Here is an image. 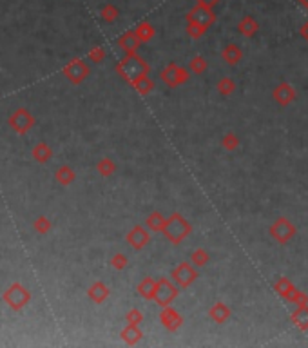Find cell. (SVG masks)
Wrapping results in <instances>:
<instances>
[{"label": "cell", "mask_w": 308, "mask_h": 348, "mask_svg": "<svg viewBox=\"0 0 308 348\" xmlns=\"http://www.w3.org/2000/svg\"><path fill=\"white\" fill-rule=\"evenodd\" d=\"M116 71L120 73L122 76H124L125 80L131 82V84H134V82L140 78V76H145L149 75V65L145 64L144 60H141L140 56L132 55V53H129L127 56H125L124 60L118 64Z\"/></svg>", "instance_id": "obj_1"}, {"label": "cell", "mask_w": 308, "mask_h": 348, "mask_svg": "<svg viewBox=\"0 0 308 348\" xmlns=\"http://www.w3.org/2000/svg\"><path fill=\"white\" fill-rule=\"evenodd\" d=\"M191 230H192L191 223H188L181 214H176V212L165 221V227H163V234L172 243H181V241L191 234Z\"/></svg>", "instance_id": "obj_2"}, {"label": "cell", "mask_w": 308, "mask_h": 348, "mask_svg": "<svg viewBox=\"0 0 308 348\" xmlns=\"http://www.w3.org/2000/svg\"><path fill=\"white\" fill-rule=\"evenodd\" d=\"M178 296V288L169 280H158L156 288H154V301L160 307H167L174 297Z\"/></svg>", "instance_id": "obj_3"}, {"label": "cell", "mask_w": 308, "mask_h": 348, "mask_svg": "<svg viewBox=\"0 0 308 348\" xmlns=\"http://www.w3.org/2000/svg\"><path fill=\"white\" fill-rule=\"evenodd\" d=\"M270 234H272V238L277 243H287V241L292 240L294 234H296V227H294L287 218H279V220L274 221L272 227H270Z\"/></svg>", "instance_id": "obj_4"}, {"label": "cell", "mask_w": 308, "mask_h": 348, "mask_svg": "<svg viewBox=\"0 0 308 348\" xmlns=\"http://www.w3.org/2000/svg\"><path fill=\"white\" fill-rule=\"evenodd\" d=\"M187 78H188L187 71L181 69L180 65H176V64L167 65V67L161 71V80H163L167 85H171V87H176V85H180V84H185Z\"/></svg>", "instance_id": "obj_5"}, {"label": "cell", "mask_w": 308, "mask_h": 348, "mask_svg": "<svg viewBox=\"0 0 308 348\" xmlns=\"http://www.w3.org/2000/svg\"><path fill=\"white\" fill-rule=\"evenodd\" d=\"M214 18H216V16H214V13H212V8L201 6V4H198L196 8L187 15L188 22H196V24L203 26V28H207V29H208V26L214 22Z\"/></svg>", "instance_id": "obj_6"}, {"label": "cell", "mask_w": 308, "mask_h": 348, "mask_svg": "<svg viewBox=\"0 0 308 348\" xmlns=\"http://www.w3.org/2000/svg\"><path fill=\"white\" fill-rule=\"evenodd\" d=\"M172 277L180 287H188L191 283H194V280L198 277V272L196 268L191 267V263H180L172 270Z\"/></svg>", "instance_id": "obj_7"}, {"label": "cell", "mask_w": 308, "mask_h": 348, "mask_svg": "<svg viewBox=\"0 0 308 348\" xmlns=\"http://www.w3.org/2000/svg\"><path fill=\"white\" fill-rule=\"evenodd\" d=\"M149 240H151V238H149V232L145 230L144 227H134L127 234V243L132 245L136 250H141V248L149 243Z\"/></svg>", "instance_id": "obj_8"}, {"label": "cell", "mask_w": 308, "mask_h": 348, "mask_svg": "<svg viewBox=\"0 0 308 348\" xmlns=\"http://www.w3.org/2000/svg\"><path fill=\"white\" fill-rule=\"evenodd\" d=\"M274 100L277 102V104L281 105H288L290 102L296 98V91H294V87L290 84H287V82H283V84H279L276 89H274Z\"/></svg>", "instance_id": "obj_9"}, {"label": "cell", "mask_w": 308, "mask_h": 348, "mask_svg": "<svg viewBox=\"0 0 308 348\" xmlns=\"http://www.w3.org/2000/svg\"><path fill=\"white\" fill-rule=\"evenodd\" d=\"M160 319H161V324H163L165 328H169V330H176V328L181 327V316L171 307H165L163 310H161Z\"/></svg>", "instance_id": "obj_10"}, {"label": "cell", "mask_w": 308, "mask_h": 348, "mask_svg": "<svg viewBox=\"0 0 308 348\" xmlns=\"http://www.w3.org/2000/svg\"><path fill=\"white\" fill-rule=\"evenodd\" d=\"M292 323L301 330H308V305H301L292 314Z\"/></svg>", "instance_id": "obj_11"}, {"label": "cell", "mask_w": 308, "mask_h": 348, "mask_svg": "<svg viewBox=\"0 0 308 348\" xmlns=\"http://www.w3.org/2000/svg\"><path fill=\"white\" fill-rule=\"evenodd\" d=\"M241 56H243V53H241V49L238 48L236 44H228L227 48L223 49V60L230 65L238 64V62L241 60Z\"/></svg>", "instance_id": "obj_12"}, {"label": "cell", "mask_w": 308, "mask_h": 348, "mask_svg": "<svg viewBox=\"0 0 308 348\" xmlns=\"http://www.w3.org/2000/svg\"><path fill=\"white\" fill-rule=\"evenodd\" d=\"M140 38H138V35L134 31H129V33H125L124 36H122L120 40H118V44L122 45V48L124 49H127L129 53H132L134 51V49L138 48V45H140Z\"/></svg>", "instance_id": "obj_13"}, {"label": "cell", "mask_w": 308, "mask_h": 348, "mask_svg": "<svg viewBox=\"0 0 308 348\" xmlns=\"http://www.w3.org/2000/svg\"><path fill=\"white\" fill-rule=\"evenodd\" d=\"M257 28H259V26H257V22L254 20L252 16H245L243 20L240 22V26H238V31L245 36H254L257 31Z\"/></svg>", "instance_id": "obj_14"}, {"label": "cell", "mask_w": 308, "mask_h": 348, "mask_svg": "<svg viewBox=\"0 0 308 348\" xmlns=\"http://www.w3.org/2000/svg\"><path fill=\"white\" fill-rule=\"evenodd\" d=\"M276 292L279 294L281 297H285V299H290V297L294 296V292H296V288H294V285L290 283V280L281 277V280L276 283Z\"/></svg>", "instance_id": "obj_15"}, {"label": "cell", "mask_w": 308, "mask_h": 348, "mask_svg": "<svg viewBox=\"0 0 308 348\" xmlns=\"http://www.w3.org/2000/svg\"><path fill=\"white\" fill-rule=\"evenodd\" d=\"M230 316V310H228L227 305L223 303H216L212 308H210V317H212L216 323H225Z\"/></svg>", "instance_id": "obj_16"}, {"label": "cell", "mask_w": 308, "mask_h": 348, "mask_svg": "<svg viewBox=\"0 0 308 348\" xmlns=\"http://www.w3.org/2000/svg\"><path fill=\"white\" fill-rule=\"evenodd\" d=\"M154 288H156V281L152 280V277H145L140 283V287H138V292L145 299H154Z\"/></svg>", "instance_id": "obj_17"}, {"label": "cell", "mask_w": 308, "mask_h": 348, "mask_svg": "<svg viewBox=\"0 0 308 348\" xmlns=\"http://www.w3.org/2000/svg\"><path fill=\"white\" fill-rule=\"evenodd\" d=\"M165 218L161 216V212H152V214H149L147 216V227L151 228V230H163L165 227Z\"/></svg>", "instance_id": "obj_18"}, {"label": "cell", "mask_w": 308, "mask_h": 348, "mask_svg": "<svg viewBox=\"0 0 308 348\" xmlns=\"http://www.w3.org/2000/svg\"><path fill=\"white\" fill-rule=\"evenodd\" d=\"M122 337H124L127 343H138L141 339V330L136 327V324H129V328H125L122 332Z\"/></svg>", "instance_id": "obj_19"}, {"label": "cell", "mask_w": 308, "mask_h": 348, "mask_svg": "<svg viewBox=\"0 0 308 348\" xmlns=\"http://www.w3.org/2000/svg\"><path fill=\"white\" fill-rule=\"evenodd\" d=\"M134 87L138 89V92H140V95H149V92L154 89V82H152L151 78L145 75V76H140V78L134 82Z\"/></svg>", "instance_id": "obj_20"}, {"label": "cell", "mask_w": 308, "mask_h": 348, "mask_svg": "<svg viewBox=\"0 0 308 348\" xmlns=\"http://www.w3.org/2000/svg\"><path fill=\"white\" fill-rule=\"evenodd\" d=\"M134 33H136L138 38H140L141 42H147V40H151L152 36H154V28H152L149 22H141Z\"/></svg>", "instance_id": "obj_21"}, {"label": "cell", "mask_w": 308, "mask_h": 348, "mask_svg": "<svg viewBox=\"0 0 308 348\" xmlns=\"http://www.w3.org/2000/svg\"><path fill=\"white\" fill-rule=\"evenodd\" d=\"M207 261H208V254L205 252L203 248H196V250L192 252V263H194V265H198V267H203Z\"/></svg>", "instance_id": "obj_22"}, {"label": "cell", "mask_w": 308, "mask_h": 348, "mask_svg": "<svg viewBox=\"0 0 308 348\" xmlns=\"http://www.w3.org/2000/svg\"><path fill=\"white\" fill-rule=\"evenodd\" d=\"M205 31H207V28H203V26L196 24V22H188L187 33H188V36H192V38H200L201 35H205Z\"/></svg>", "instance_id": "obj_23"}, {"label": "cell", "mask_w": 308, "mask_h": 348, "mask_svg": "<svg viewBox=\"0 0 308 348\" xmlns=\"http://www.w3.org/2000/svg\"><path fill=\"white\" fill-rule=\"evenodd\" d=\"M234 89H236V84H234L230 78H223V80L218 82V91H220L221 95H230Z\"/></svg>", "instance_id": "obj_24"}, {"label": "cell", "mask_w": 308, "mask_h": 348, "mask_svg": "<svg viewBox=\"0 0 308 348\" xmlns=\"http://www.w3.org/2000/svg\"><path fill=\"white\" fill-rule=\"evenodd\" d=\"M205 69H207V62H205L201 56H196V58H192L191 60V71L192 73L200 75V73H203Z\"/></svg>", "instance_id": "obj_25"}, {"label": "cell", "mask_w": 308, "mask_h": 348, "mask_svg": "<svg viewBox=\"0 0 308 348\" xmlns=\"http://www.w3.org/2000/svg\"><path fill=\"white\" fill-rule=\"evenodd\" d=\"M238 144H240V142H238V138L234 136L232 132H228L227 136L223 138V147H225V149H228V151H232V149H236V147H238Z\"/></svg>", "instance_id": "obj_26"}, {"label": "cell", "mask_w": 308, "mask_h": 348, "mask_svg": "<svg viewBox=\"0 0 308 348\" xmlns=\"http://www.w3.org/2000/svg\"><path fill=\"white\" fill-rule=\"evenodd\" d=\"M92 296H94L96 301H102L105 299V296H107V288L104 287V285H96L94 288H92Z\"/></svg>", "instance_id": "obj_27"}, {"label": "cell", "mask_w": 308, "mask_h": 348, "mask_svg": "<svg viewBox=\"0 0 308 348\" xmlns=\"http://www.w3.org/2000/svg\"><path fill=\"white\" fill-rule=\"evenodd\" d=\"M127 321L131 324H138V323H141V321H144V316H141L140 310H132V312H129Z\"/></svg>", "instance_id": "obj_28"}, {"label": "cell", "mask_w": 308, "mask_h": 348, "mask_svg": "<svg viewBox=\"0 0 308 348\" xmlns=\"http://www.w3.org/2000/svg\"><path fill=\"white\" fill-rule=\"evenodd\" d=\"M290 301H294L297 307H301V305H306L308 303V297L304 296L303 292H297V290H296V292H294V296L290 297Z\"/></svg>", "instance_id": "obj_29"}, {"label": "cell", "mask_w": 308, "mask_h": 348, "mask_svg": "<svg viewBox=\"0 0 308 348\" xmlns=\"http://www.w3.org/2000/svg\"><path fill=\"white\" fill-rule=\"evenodd\" d=\"M112 265H114L116 268H124L125 265H127V260H125V256H122L120 254V256H116L114 260H112Z\"/></svg>", "instance_id": "obj_30"}, {"label": "cell", "mask_w": 308, "mask_h": 348, "mask_svg": "<svg viewBox=\"0 0 308 348\" xmlns=\"http://www.w3.org/2000/svg\"><path fill=\"white\" fill-rule=\"evenodd\" d=\"M104 15H105V18H107V20L111 22V20H114V16L118 15V11H116V9H114V8H111V6H109V8L105 9V13H104Z\"/></svg>", "instance_id": "obj_31"}, {"label": "cell", "mask_w": 308, "mask_h": 348, "mask_svg": "<svg viewBox=\"0 0 308 348\" xmlns=\"http://www.w3.org/2000/svg\"><path fill=\"white\" fill-rule=\"evenodd\" d=\"M196 2L201 6H208V8H212V6H216L220 0H196Z\"/></svg>", "instance_id": "obj_32"}, {"label": "cell", "mask_w": 308, "mask_h": 348, "mask_svg": "<svg viewBox=\"0 0 308 348\" xmlns=\"http://www.w3.org/2000/svg\"><path fill=\"white\" fill-rule=\"evenodd\" d=\"M100 171H102V172H109V171H112V165L109 164V160H104V161H102V164H100Z\"/></svg>", "instance_id": "obj_33"}, {"label": "cell", "mask_w": 308, "mask_h": 348, "mask_svg": "<svg viewBox=\"0 0 308 348\" xmlns=\"http://www.w3.org/2000/svg\"><path fill=\"white\" fill-rule=\"evenodd\" d=\"M297 2L301 4V8L306 9V11H308V0H297Z\"/></svg>", "instance_id": "obj_34"}]
</instances>
